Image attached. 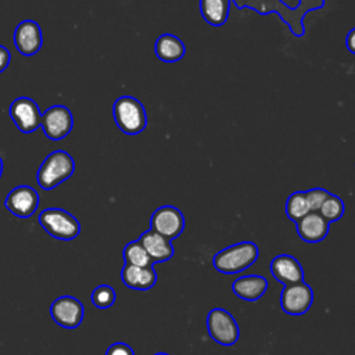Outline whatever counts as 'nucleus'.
<instances>
[{
  "label": "nucleus",
  "mask_w": 355,
  "mask_h": 355,
  "mask_svg": "<svg viewBox=\"0 0 355 355\" xmlns=\"http://www.w3.org/2000/svg\"><path fill=\"white\" fill-rule=\"evenodd\" d=\"M237 8H251L259 14L277 12L279 18L288 26L290 32L301 37L305 28L302 24L304 17L309 11L320 10L324 7V0H298L295 7H290L282 0H232Z\"/></svg>",
  "instance_id": "obj_1"
},
{
  "label": "nucleus",
  "mask_w": 355,
  "mask_h": 355,
  "mask_svg": "<svg viewBox=\"0 0 355 355\" xmlns=\"http://www.w3.org/2000/svg\"><path fill=\"white\" fill-rule=\"evenodd\" d=\"M258 258V247L252 241H241L216 252L212 258L214 268L226 275L245 270Z\"/></svg>",
  "instance_id": "obj_2"
},
{
  "label": "nucleus",
  "mask_w": 355,
  "mask_h": 355,
  "mask_svg": "<svg viewBox=\"0 0 355 355\" xmlns=\"http://www.w3.org/2000/svg\"><path fill=\"white\" fill-rule=\"evenodd\" d=\"M75 171V161L67 151L50 153L37 169V184L43 190H51L69 179Z\"/></svg>",
  "instance_id": "obj_3"
},
{
  "label": "nucleus",
  "mask_w": 355,
  "mask_h": 355,
  "mask_svg": "<svg viewBox=\"0 0 355 355\" xmlns=\"http://www.w3.org/2000/svg\"><path fill=\"white\" fill-rule=\"evenodd\" d=\"M116 126L126 135H139L147 126L144 105L132 96H121L112 105Z\"/></svg>",
  "instance_id": "obj_4"
},
{
  "label": "nucleus",
  "mask_w": 355,
  "mask_h": 355,
  "mask_svg": "<svg viewBox=\"0 0 355 355\" xmlns=\"http://www.w3.org/2000/svg\"><path fill=\"white\" fill-rule=\"evenodd\" d=\"M40 226L54 239L73 240L80 233L79 220L62 208H46L39 214Z\"/></svg>",
  "instance_id": "obj_5"
},
{
  "label": "nucleus",
  "mask_w": 355,
  "mask_h": 355,
  "mask_svg": "<svg viewBox=\"0 0 355 355\" xmlns=\"http://www.w3.org/2000/svg\"><path fill=\"white\" fill-rule=\"evenodd\" d=\"M207 329L214 341L220 345L230 347L239 340V326L227 311L223 308H214L207 316Z\"/></svg>",
  "instance_id": "obj_6"
},
{
  "label": "nucleus",
  "mask_w": 355,
  "mask_h": 355,
  "mask_svg": "<svg viewBox=\"0 0 355 355\" xmlns=\"http://www.w3.org/2000/svg\"><path fill=\"white\" fill-rule=\"evenodd\" d=\"M43 133L53 141L62 140L65 136H68L73 128V116L69 108L65 105L57 104L49 107L42 114V122H40Z\"/></svg>",
  "instance_id": "obj_7"
},
{
  "label": "nucleus",
  "mask_w": 355,
  "mask_h": 355,
  "mask_svg": "<svg viewBox=\"0 0 355 355\" xmlns=\"http://www.w3.org/2000/svg\"><path fill=\"white\" fill-rule=\"evenodd\" d=\"M10 118L22 133L35 132L42 122V112L37 103L29 97L15 98L8 108Z\"/></svg>",
  "instance_id": "obj_8"
},
{
  "label": "nucleus",
  "mask_w": 355,
  "mask_h": 355,
  "mask_svg": "<svg viewBox=\"0 0 355 355\" xmlns=\"http://www.w3.org/2000/svg\"><path fill=\"white\" fill-rule=\"evenodd\" d=\"M150 226L155 233L168 240H173L179 237L184 229V216L176 207L162 205L153 212Z\"/></svg>",
  "instance_id": "obj_9"
},
{
  "label": "nucleus",
  "mask_w": 355,
  "mask_h": 355,
  "mask_svg": "<svg viewBox=\"0 0 355 355\" xmlns=\"http://www.w3.org/2000/svg\"><path fill=\"white\" fill-rule=\"evenodd\" d=\"M50 315L58 326L65 329H75L82 323L85 309L82 302L75 297L62 295L53 301L50 306Z\"/></svg>",
  "instance_id": "obj_10"
},
{
  "label": "nucleus",
  "mask_w": 355,
  "mask_h": 355,
  "mask_svg": "<svg viewBox=\"0 0 355 355\" xmlns=\"http://www.w3.org/2000/svg\"><path fill=\"white\" fill-rule=\"evenodd\" d=\"M312 301V288L304 282L284 286L280 293V306L288 315L297 316L305 313L311 308Z\"/></svg>",
  "instance_id": "obj_11"
},
{
  "label": "nucleus",
  "mask_w": 355,
  "mask_h": 355,
  "mask_svg": "<svg viewBox=\"0 0 355 355\" xmlns=\"http://www.w3.org/2000/svg\"><path fill=\"white\" fill-rule=\"evenodd\" d=\"M4 205L17 218H29L37 211L39 193L26 184L17 186L7 194Z\"/></svg>",
  "instance_id": "obj_12"
},
{
  "label": "nucleus",
  "mask_w": 355,
  "mask_h": 355,
  "mask_svg": "<svg viewBox=\"0 0 355 355\" xmlns=\"http://www.w3.org/2000/svg\"><path fill=\"white\" fill-rule=\"evenodd\" d=\"M14 44L22 55L31 57L39 53L43 44V33L39 24L33 19L21 21L14 32Z\"/></svg>",
  "instance_id": "obj_13"
},
{
  "label": "nucleus",
  "mask_w": 355,
  "mask_h": 355,
  "mask_svg": "<svg viewBox=\"0 0 355 355\" xmlns=\"http://www.w3.org/2000/svg\"><path fill=\"white\" fill-rule=\"evenodd\" d=\"M270 273L273 277L284 286L302 282L304 270L300 262L287 254L277 255L270 262Z\"/></svg>",
  "instance_id": "obj_14"
},
{
  "label": "nucleus",
  "mask_w": 355,
  "mask_h": 355,
  "mask_svg": "<svg viewBox=\"0 0 355 355\" xmlns=\"http://www.w3.org/2000/svg\"><path fill=\"white\" fill-rule=\"evenodd\" d=\"M329 225L330 222H327L318 211H311L295 222L298 236L306 243L322 241L329 233Z\"/></svg>",
  "instance_id": "obj_15"
},
{
  "label": "nucleus",
  "mask_w": 355,
  "mask_h": 355,
  "mask_svg": "<svg viewBox=\"0 0 355 355\" xmlns=\"http://www.w3.org/2000/svg\"><path fill=\"white\" fill-rule=\"evenodd\" d=\"M123 284L132 290H150L157 282V273L153 266L126 265L121 270Z\"/></svg>",
  "instance_id": "obj_16"
},
{
  "label": "nucleus",
  "mask_w": 355,
  "mask_h": 355,
  "mask_svg": "<svg viewBox=\"0 0 355 355\" xmlns=\"http://www.w3.org/2000/svg\"><path fill=\"white\" fill-rule=\"evenodd\" d=\"M139 241L143 244L153 262H164L173 257L175 250L171 244V240L165 239L164 236L155 233L151 229L144 232L139 237Z\"/></svg>",
  "instance_id": "obj_17"
},
{
  "label": "nucleus",
  "mask_w": 355,
  "mask_h": 355,
  "mask_svg": "<svg viewBox=\"0 0 355 355\" xmlns=\"http://www.w3.org/2000/svg\"><path fill=\"white\" fill-rule=\"evenodd\" d=\"M268 288V280L263 276L247 275L236 279L232 284L233 293L244 301L259 300Z\"/></svg>",
  "instance_id": "obj_18"
},
{
  "label": "nucleus",
  "mask_w": 355,
  "mask_h": 355,
  "mask_svg": "<svg viewBox=\"0 0 355 355\" xmlns=\"http://www.w3.org/2000/svg\"><path fill=\"white\" fill-rule=\"evenodd\" d=\"M154 50L157 57L164 62H176L186 54V46L172 33L161 35L155 42Z\"/></svg>",
  "instance_id": "obj_19"
},
{
  "label": "nucleus",
  "mask_w": 355,
  "mask_h": 355,
  "mask_svg": "<svg viewBox=\"0 0 355 355\" xmlns=\"http://www.w3.org/2000/svg\"><path fill=\"white\" fill-rule=\"evenodd\" d=\"M232 0H200V11L205 22L220 26L227 21Z\"/></svg>",
  "instance_id": "obj_20"
},
{
  "label": "nucleus",
  "mask_w": 355,
  "mask_h": 355,
  "mask_svg": "<svg viewBox=\"0 0 355 355\" xmlns=\"http://www.w3.org/2000/svg\"><path fill=\"white\" fill-rule=\"evenodd\" d=\"M123 259L126 265L133 266H153V261L147 254L146 248L139 240L130 241L123 248Z\"/></svg>",
  "instance_id": "obj_21"
},
{
  "label": "nucleus",
  "mask_w": 355,
  "mask_h": 355,
  "mask_svg": "<svg viewBox=\"0 0 355 355\" xmlns=\"http://www.w3.org/2000/svg\"><path fill=\"white\" fill-rule=\"evenodd\" d=\"M308 212H311V209L305 197V191H294L293 194H290L286 201V214L288 219L297 222Z\"/></svg>",
  "instance_id": "obj_22"
},
{
  "label": "nucleus",
  "mask_w": 355,
  "mask_h": 355,
  "mask_svg": "<svg viewBox=\"0 0 355 355\" xmlns=\"http://www.w3.org/2000/svg\"><path fill=\"white\" fill-rule=\"evenodd\" d=\"M327 222L338 220L344 214V202L338 196L330 194L318 211Z\"/></svg>",
  "instance_id": "obj_23"
},
{
  "label": "nucleus",
  "mask_w": 355,
  "mask_h": 355,
  "mask_svg": "<svg viewBox=\"0 0 355 355\" xmlns=\"http://www.w3.org/2000/svg\"><path fill=\"white\" fill-rule=\"evenodd\" d=\"M115 300H116L115 291L108 284H100L92 293V302L96 308H100V309L110 308L111 305H114Z\"/></svg>",
  "instance_id": "obj_24"
},
{
  "label": "nucleus",
  "mask_w": 355,
  "mask_h": 355,
  "mask_svg": "<svg viewBox=\"0 0 355 355\" xmlns=\"http://www.w3.org/2000/svg\"><path fill=\"white\" fill-rule=\"evenodd\" d=\"M330 194H331V193H329L327 190L320 189V187H313V189L306 190V191H305V197H306L309 209H311V211H319L320 207H322V204L326 201V198H327Z\"/></svg>",
  "instance_id": "obj_25"
},
{
  "label": "nucleus",
  "mask_w": 355,
  "mask_h": 355,
  "mask_svg": "<svg viewBox=\"0 0 355 355\" xmlns=\"http://www.w3.org/2000/svg\"><path fill=\"white\" fill-rule=\"evenodd\" d=\"M105 355H135V352L125 343H114L107 348Z\"/></svg>",
  "instance_id": "obj_26"
},
{
  "label": "nucleus",
  "mask_w": 355,
  "mask_h": 355,
  "mask_svg": "<svg viewBox=\"0 0 355 355\" xmlns=\"http://www.w3.org/2000/svg\"><path fill=\"white\" fill-rule=\"evenodd\" d=\"M10 60H11L10 51L7 50L6 46L0 44V73L7 69V67L10 65Z\"/></svg>",
  "instance_id": "obj_27"
},
{
  "label": "nucleus",
  "mask_w": 355,
  "mask_h": 355,
  "mask_svg": "<svg viewBox=\"0 0 355 355\" xmlns=\"http://www.w3.org/2000/svg\"><path fill=\"white\" fill-rule=\"evenodd\" d=\"M345 46H347V49H348L352 54H355V28H352V29L348 32V35H347V37H345Z\"/></svg>",
  "instance_id": "obj_28"
},
{
  "label": "nucleus",
  "mask_w": 355,
  "mask_h": 355,
  "mask_svg": "<svg viewBox=\"0 0 355 355\" xmlns=\"http://www.w3.org/2000/svg\"><path fill=\"white\" fill-rule=\"evenodd\" d=\"M1 175H3V159L0 157V179H1Z\"/></svg>",
  "instance_id": "obj_29"
},
{
  "label": "nucleus",
  "mask_w": 355,
  "mask_h": 355,
  "mask_svg": "<svg viewBox=\"0 0 355 355\" xmlns=\"http://www.w3.org/2000/svg\"><path fill=\"white\" fill-rule=\"evenodd\" d=\"M154 355H168V354H165V352H157V354H154Z\"/></svg>",
  "instance_id": "obj_30"
}]
</instances>
